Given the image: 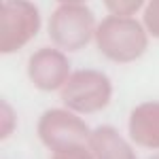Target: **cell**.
Returning <instances> with one entry per match:
<instances>
[{
  "label": "cell",
  "instance_id": "6da1fadb",
  "mask_svg": "<svg viewBox=\"0 0 159 159\" xmlns=\"http://www.w3.org/2000/svg\"><path fill=\"white\" fill-rule=\"evenodd\" d=\"M36 134L43 147L60 159H87L91 157L89 138L91 129L79 112L70 108L45 110L36 123Z\"/></svg>",
  "mask_w": 159,
  "mask_h": 159
},
{
  "label": "cell",
  "instance_id": "7a4b0ae2",
  "mask_svg": "<svg viewBox=\"0 0 159 159\" xmlns=\"http://www.w3.org/2000/svg\"><path fill=\"white\" fill-rule=\"evenodd\" d=\"M96 47L106 60L115 64H132L148 49V30L134 15L104 17L96 28Z\"/></svg>",
  "mask_w": 159,
  "mask_h": 159
},
{
  "label": "cell",
  "instance_id": "3957f363",
  "mask_svg": "<svg viewBox=\"0 0 159 159\" xmlns=\"http://www.w3.org/2000/svg\"><path fill=\"white\" fill-rule=\"evenodd\" d=\"M96 15L85 7V2L79 4H60L51 13L47 32L55 47L64 51H81L93 40L96 36Z\"/></svg>",
  "mask_w": 159,
  "mask_h": 159
},
{
  "label": "cell",
  "instance_id": "277c9868",
  "mask_svg": "<svg viewBox=\"0 0 159 159\" xmlns=\"http://www.w3.org/2000/svg\"><path fill=\"white\" fill-rule=\"evenodd\" d=\"M60 98L66 108L81 115H93L110 104L112 83L100 70H91V68L74 70L66 81V85L60 89Z\"/></svg>",
  "mask_w": 159,
  "mask_h": 159
},
{
  "label": "cell",
  "instance_id": "5b68a950",
  "mask_svg": "<svg viewBox=\"0 0 159 159\" xmlns=\"http://www.w3.org/2000/svg\"><path fill=\"white\" fill-rule=\"evenodd\" d=\"M40 11L32 0H2L0 4V51L17 53L38 34Z\"/></svg>",
  "mask_w": 159,
  "mask_h": 159
},
{
  "label": "cell",
  "instance_id": "8992f818",
  "mask_svg": "<svg viewBox=\"0 0 159 159\" xmlns=\"http://www.w3.org/2000/svg\"><path fill=\"white\" fill-rule=\"evenodd\" d=\"M70 74V60L60 47H43L30 55L28 79L40 91H60Z\"/></svg>",
  "mask_w": 159,
  "mask_h": 159
},
{
  "label": "cell",
  "instance_id": "52a82bcc",
  "mask_svg": "<svg viewBox=\"0 0 159 159\" xmlns=\"http://www.w3.org/2000/svg\"><path fill=\"white\" fill-rule=\"evenodd\" d=\"M127 134L136 147L159 151V100L142 102L129 112Z\"/></svg>",
  "mask_w": 159,
  "mask_h": 159
},
{
  "label": "cell",
  "instance_id": "ba28073f",
  "mask_svg": "<svg viewBox=\"0 0 159 159\" xmlns=\"http://www.w3.org/2000/svg\"><path fill=\"white\" fill-rule=\"evenodd\" d=\"M89 148H91V157H98V159H134L136 157L132 144L110 125H100L96 129H91Z\"/></svg>",
  "mask_w": 159,
  "mask_h": 159
},
{
  "label": "cell",
  "instance_id": "9c48e42d",
  "mask_svg": "<svg viewBox=\"0 0 159 159\" xmlns=\"http://www.w3.org/2000/svg\"><path fill=\"white\" fill-rule=\"evenodd\" d=\"M17 129V112L7 100L0 102V138L7 140Z\"/></svg>",
  "mask_w": 159,
  "mask_h": 159
},
{
  "label": "cell",
  "instance_id": "30bf717a",
  "mask_svg": "<svg viewBox=\"0 0 159 159\" xmlns=\"http://www.w3.org/2000/svg\"><path fill=\"white\" fill-rule=\"evenodd\" d=\"M147 0H104V7L112 15H136L142 11Z\"/></svg>",
  "mask_w": 159,
  "mask_h": 159
},
{
  "label": "cell",
  "instance_id": "8fae6325",
  "mask_svg": "<svg viewBox=\"0 0 159 159\" xmlns=\"http://www.w3.org/2000/svg\"><path fill=\"white\" fill-rule=\"evenodd\" d=\"M142 24L151 36L159 38V0H148L142 9Z\"/></svg>",
  "mask_w": 159,
  "mask_h": 159
},
{
  "label": "cell",
  "instance_id": "7c38bea8",
  "mask_svg": "<svg viewBox=\"0 0 159 159\" xmlns=\"http://www.w3.org/2000/svg\"><path fill=\"white\" fill-rule=\"evenodd\" d=\"M60 4H79V2H87V0H57Z\"/></svg>",
  "mask_w": 159,
  "mask_h": 159
}]
</instances>
